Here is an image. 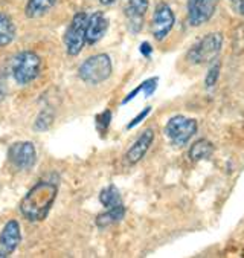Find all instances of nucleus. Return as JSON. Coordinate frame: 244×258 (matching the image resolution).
Listing matches in <instances>:
<instances>
[{"label":"nucleus","mask_w":244,"mask_h":258,"mask_svg":"<svg viewBox=\"0 0 244 258\" xmlns=\"http://www.w3.org/2000/svg\"><path fill=\"white\" fill-rule=\"evenodd\" d=\"M58 188L51 182H38L20 202V213L29 222H41L51 211L57 199Z\"/></svg>","instance_id":"obj_1"},{"label":"nucleus","mask_w":244,"mask_h":258,"mask_svg":"<svg viewBox=\"0 0 244 258\" xmlns=\"http://www.w3.org/2000/svg\"><path fill=\"white\" fill-rule=\"evenodd\" d=\"M223 35L220 32H211L202 37L197 43L192 44L186 54V60L191 64H208L212 63L221 52Z\"/></svg>","instance_id":"obj_2"},{"label":"nucleus","mask_w":244,"mask_h":258,"mask_svg":"<svg viewBox=\"0 0 244 258\" xmlns=\"http://www.w3.org/2000/svg\"><path fill=\"white\" fill-rule=\"evenodd\" d=\"M112 75V60L107 54H98L87 58L79 68V78L86 84H101Z\"/></svg>","instance_id":"obj_3"},{"label":"nucleus","mask_w":244,"mask_h":258,"mask_svg":"<svg viewBox=\"0 0 244 258\" xmlns=\"http://www.w3.org/2000/svg\"><path fill=\"white\" fill-rule=\"evenodd\" d=\"M41 69V58L32 52V50H25V52L19 54L13 61V77L17 84L25 86L34 81Z\"/></svg>","instance_id":"obj_4"},{"label":"nucleus","mask_w":244,"mask_h":258,"mask_svg":"<svg viewBox=\"0 0 244 258\" xmlns=\"http://www.w3.org/2000/svg\"><path fill=\"white\" fill-rule=\"evenodd\" d=\"M197 128H199V124L195 119L177 115V116H173L167 122L165 133L174 145L180 147L191 141V138L197 133Z\"/></svg>","instance_id":"obj_5"},{"label":"nucleus","mask_w":244,"mask_h":258,"mask_svg":"<svg viewBox=\"0 0 244 258\" xmlns=\"http://www.w3.org/2000/svg\"><path fill=\"white\" fill-rule=\"evenodd\" d=\"M87 14L86 13H76L66 31L64 35V44L66 52L72 57L78 55L84 44H86V25H87Z\"/></svg>","instance_id":"obj_6"},{"label":"nucleus","mask_w":244,"mask_h":258,"mask_svg":"<svg viewBox=\"0 0 244 258\" xmlns=\"http://www.w3.org/2000/svg\"><path fill=\"white\" fill-rule=\"evenodd\" d=\"M8 159L17 170H28L35 164L37 151L32 142H17L10 147Z\"/></svg>","instance_id":"obj_7"},{"label":"nucleus","mask_w":244,"mask_h":258,"mask_svg":"<svg viewBox=\"0 0 244 258\" xmlns=\"http://www.w3.org/2000/svg\"><path fill=\"white\" fill-rule=\"evenodd\" d=\"M176 23V17L173 10L167 4H159L156 7L154 16H153V23H151V31L156 40L162 41L173 29Z\"/></svg>","instance_id":"obj_8"},{"label":"nucleus","mask_w":244,"mask_h":258,"mask_svg":"<svg viewBox=\"0 0 244 258\" xmlns=\"http://www.w3.org/2000/svg\"><path fill=\"white\" fill-rule=\"evenodd\" d=\"M217 0H188V20L191 26H202L215 13Z\"/></svg>","instance_id":"obj_9"},{"label":"nucleus","mask_w":244,"mask_h":258,"mask_svg":"<svg viewBox=\"0 0 244 258\" xmlns=\"http://www.w3.org/2000/svg\"><path fill=\"white\" fill-rule=\"evenodd\" d=\"M20 240H22L20 225L16 220L8 222L2 234H0V258L11 255L20 244Z\"/></svg>","instance_id":"obj_10"},{"label":"nucleus","mask_w":244,"mask_h":258,"mask_svg":"<svg viewBox=\"0 0 244 258\" xmlns=\"http://www.w3.org/2000/svg\"><path fill=\"white\" fill-rule=\"evenodd\" d=\"M109 29V19L104 16V13L96 11L90 17H87V25H86V43L87 44H95L100 41L104 34Z\"/></svg>","instance_id":"obj_11"},{"label":"nucleus","mask_w":244,"mask_h":258,"mask_svg":"<svg viewBox=\"0 0 244 258\" xmlns=\"http://www.w3.org/2000/svg\"><path fill=\"white\" fill-rule=\"evenodd\" d=\"M154 141V132L151 128H146L139 138L137 141L130 147V150L125 154V159L130 165H136L139 161H142V158L146 154V151L150 150L151 144Z\"/></svg>","instance_id":"obj_12"},{"label":"nucleus","mask_w":244,"mask_h":258,"mask_svg":"<svg viewBox=\"0 0 244 258\" xmlns=\"http://www.w3.org/2000/svg\"><path fill=\"white\" fill-rule=\"evenodd\" d=\"M148 0H128L125 16L128 19V28L131 32H139L143 26V17L145 13L148 11Z\"/></svg>","instance_id":"obj_13"},{"label":"nucleus","mask_w":244,"mask_h":258,"mask_svg":"<svg viewBox=\"0 0 244 258\" xmlns=\"http://www.w3.org/2000/svg\"><path fill=\"white\" fill-rule=\"evenodd\" d=\"M214 144L208 139H199L195 141L189 148V158L194 162H199L203 159H209L214 154Z\"/></svg>","instance_id":"obj_14"},{"label":"nucleus","mask_w":244,"mask_h":258,"mask_svg":"<svg viewBox=\"0 0 244 258\" xmlns=\"http://www.w3.org/2000/svg\"><path fill=\"white\" fill-rule=\"evenodd\" d=\"M124 217H125V206L121 205V206H116V208H110L106 213L98 216L96 217V226L104 229V228H109L115 223H119Z\"/></svg>","instance_id":"obj_15"},{"label":"nucleus","mask_w":244,"mask_h":258,"mask_svg":"<svg viewBox=\"0 0 244 258\" xmlns=\"http://www.w3.org/2000/svg\"><path fill=\"white\" fill-rule=\"evenodd\" d=\"M16 38V26L10 16L0 13V47L8 46Z\"/></svg>","instance_id":"obj_16"},{"label":"nucleus","mask_w":244,"mask_h":258,"mask_svg":"<svg viewBox=\"0 0 244 258\" xmlns=\"http://www.w3.org/2000/svg\"><path fill=\"white\" fill-rule=\"evenodd\" d=\"M55 4L57 0H28L25 13L29 19H38L44 16Z\"/></svg>","instance_id":"obj_17"},{"label":"nucleus","mask_w":244,"mask_h":258,"mask_svg":"<svg viewBox=\"0 0 244 258\" xmlns=\"http://www.w3.org/2000/svg\"><path fill=\"white\" fill-rule=\"evenodd\" d=\"M100 200H101V203L106 206L107 210L116 208V206L124 205L122 199H121V194H119V191H118V188L115 185H110V186L104 188L101 191V194H100Z\"/></svg>","instance_id":"obj_18"},{"label":"nucleus","mask_w":244,"mask_h":258,"mask_svg":"<svg viewBox=\"0 0 244 258\" xmlns=\"http://www.w3.org/2000/svg\"><path fill=\"white\" fill-rule=\"evenodd\" d=\"M52 121H54V115H52V112L44 110V112H41V113L38 115V118H37V121H35V125H34V127H35V130L43 132V130H47L49 127H51Z\"/></svg>","instance_id":"obj_19"},{"label":"nucleus","mask_w":244,"mask_h":258,"mask_svg":"<svg viewBox=\"0 0 244 258\" xmlns=\"http://www.w3.org/2000/svg\"><path fill=\"white\" fill-rule=\"evenodd\" d=\"M218 77H220V64L215 63L209 71H208V75L205 78V84L206 87H214L218 81Z\"/></svg>","instance_id":"obj_20"},{"label":"nucleus","mask_w":244,"mask_h":258,"mask_svg":"<svg viewBox=\"0 0 244 258\" xmlns=\"http://www.w3.org/2000/svg\"><path fill=\"white\" fill-rule=\"evenodd\" d=\"M110 119H112V112L110 110H106L101 115H98L96 116V127H98V130L106 132L109 124H110Z\"/></svg>","instance_id":"obj_21"},{"label":"nucleus","mask_w":244,"mask_h":258,"mask_svg":"<svg viewBox=\"0 0 244 258\" xmlns=\"http://www.w3.org/2000/svg\"><path fill=\"white\" fill-rule=\"evenodd\" d=\"M157 81H159V78H150V80H146V81L142 83V90L145 92L146 98L154 93V90L157 87Z\"/></svg>","instance_id":"obj_22"},{"label":"nucleus","mask_w":244,"mask_h":258,"mask_svg":"<svg viewBox=\"0 0 244 258\" xmlns=\"http://www.w3.org/2000/svg\"><path fill=\"white\" fill-rule=\"evenodd\" d=\"M150 112H151V107H145V109H143V110H142V112H140V113H139V115H137V116L130 122V124H128V125H127V128H133V127H136L142 119H145L146 116L150 115Z\"/></svg>","instance_id":"obj_23"},{"label":"nucleus","mask_w":244,"mask_h":258,"mask_svg":"<svg viewBox=\"0 0 244 258\" xmlns=\"http://www.w3.org/2000/svg\"><path fill=\"white\" fill-rule=\"evenodd\" d=\"M7 93H8V83H7V78L0 74V101L5 99Z\"/></svg>","instance_id":"obj_24"},{"label":"nucleus","mask_w":244,"mask_h":258,"mask_svg":"<svg viewBox=\"0 0 244 258\" xmlns=\"http://www.w3.org/2000/svg\"><path fill=\"white\" fill-rule=\"evenodd\" d=\"M151 52H153V47H151V44L150 43H142L140 44V54L143 55V57H146V58H148L150 55H151Z\"/></svg>","instance_id":"obj_25"},{"label":"nucleus","mask_w":244,"mask_h":258,"mask_svg":"<svg viewBox=\"0 0 244 258\" xmlns=\"http://www.w3.org/2000/svg\"><path fill=\"white\" fill-rule=\"evenodd\" d=\"M236 8H238L239 14H244V0H239V2L236 4Z\"/></svg>","instance_id":"obj_26"},{"label":"nucleus","mask_w":244,"mask_h":258,"mask_svg":"<svg viewBox=\"0 0 244 258\" xmlns=\"http://www.w3.org/2000/svg\"><path fill=\"white\" fill-rule=\"evenodd\" d=\"M115 2H116V0H100V4H103V5H112Z\"/></svg>","instance_id":"obj_27"},{"label":"nucleus","mask_w":244,"mask_h":258,"mask_svg":"<svg viewBox=\"0 0 244 258\" xmlns=\"http://www.w3.org/2000/svg\"><path fill=\"white\" fill-rule=\"evenodd\" d=\"M230 2H232V4H235V5H236V4H238V2H239V0H230Z\"/></svg>","instance_id":"obj_28"}]
</instances>
